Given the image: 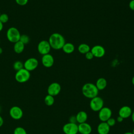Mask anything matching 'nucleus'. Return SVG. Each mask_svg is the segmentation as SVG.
Masks as SVG:
<instances>
[{
  "instance_id": "f257e3e1",
  "label": "nucleus",
  "mask_w": 134,
  "mask_h": 134,
  "mask_svg": "<svg viewBox=\"0 0 134 134\" xmlns=\"http://www.w3.org/2000/svg\"><path fill=\"white\" fill-rule=\"evenodd\" d=\"M48 42L51 48L55 50H60L62 48L65 43V38L59 33H53L49 38Z\"/></svg>"
},
{
  "instance_id": "f03ea898",
  "label": "nucleus",
  "mask_w": 134,
  "mask_h": 134,
  "mask_svg": "<svg viewBox=\"0 0 134 134\" xmlns=\"http://www.w3.org/2000/svg\"><path fill=\"white\" fill-rule=\"evenodd\" d=\"M82 92L85 97L92 99L98 95V90L95 84L92 83H87L82 86Z\"/></svg>"
},
{
  "instance_id": "7ed1b4c3",
  "label": "nucleus",
  "mask_w": 134,
  "mask_h": 134,
  "mask_svg": "<svg viewBox=\"0 0 134 134\" xmlns=\"http://www.w3.org/2000/svg\"><path fill=\"white\" fill-rule=\"evenodd\" d=\"M20 34L19 30L15 27H11L8 29L6 32V37L8 41L12 43H16L19 41Z\"/></svg>"
},
{
  "instance_id": "20e7f679",
  "label": "nucleus",
  "mask_w": 134,
  "mask_h": 134,
  "mask_svg": "<svg viewBox=\"0 0 134 134\" xmlns=\"http://www.w3.org/2000/svg\"><path fill=\"white\" fill-rule=\"evenodd\" d=\"M30 77V72L25 68L16 71L15 75L16 81L19 83H25L27 82Z\"/></svg>"
},
{
  "instance_id": "39448f33",
  "label": "nucleus",
  "mask_w": 134,
  "mask_h": 134,
  "mask_svg": "<svg viewBox=\"0 0 134 134\" xmlns=\"http://www.w3.org/2000/svg\"><path fill=\"white\" fill-rule=\"evenodd\" d=\"M103 99L98 96L92 98L90 103L91 109L94 111H99L103 107Z\"/></svg>"
},
{
  "instance_id": "423d86ee",
  "label": "nucleus",
  "mask_w": 134,
  "mask_h": 134,
  "mask_svg": "<svg viewBox=\"0 0 134 134\" xmlns=\"http://www.w3.org/2000/svg\"><path fill=\"white\" fill-rule=\"evenodd\" d=\"M65 134H77L78 132V125L76 123L68 122L64 125L62 128Z\"/></svg>"
},
{
  "instance_id": "0eeeda50",
  "label": "nucleus",
  "mask_w": 134,
  "mask_h": 134,
  "mask_svg": "<svg viewBox=\"0 0 134 134\" xmlns=\"http://www.w3.org/2000/svg\"><path fill=\"white\" fill-rule=\"evenodd\" d=\"M51 48V46L48 41L44 40L40 41L37 46V49L39 53L42 55L49 53Z\"/></svg>"
},
{
  "instance_id": "6e6552de",
  "label": "nucleus",
  "mask_w": 134,
  "mask_h": 134,
  "mask_svg": "<svg viewBox=\"0 0 134 134\" xmlns=\"http://www.w3.org/2000/svg\"><path fill=\"white\" fill-rule=\"evenodd\" d=\"M112 111L107 107H103L98 113V118L102 122H106L109 118L111 117Z\"/></svg>"
},
{
  "instance_id": "1a4fd4ad",
  "label": "nucleus",
  "mask_w": 134,
  "mask_h": 134,
  "mask_svg": "<svg viewBox=\"0 0 134 134\" xmlns=\"http://www.w3.org/2000/svg\"><path fill=\"white\" fill-rule=\"evenodd\" d=\"M38 61L35 58H30L26 60L24 63V68L28 71H32L35 70L38 66Z\"/></svg>"
},
{
  "instance_id": "9d476101",
  "label": "nucleus",
  "mask_w": 134,
  "mask_h": 134,
  "mask_svg": "<svg viewBox=\"0 0 134 134\" xmlns=\"http://www.w3.org/2000/svg\"><path fill=\"white\" fill-rule=\"evenodd\" d=\"M9 115L12 118L15 120H19L21 119L23 116V111L20 107L14 106L9 109Z\"/></svg>"
},
{
  "instance_id": "9b49d317",
  "label": "nucleus",
  "mask_w": 134,
  "mask_h": 134,
  "mask_svg": "<svg viewBox=\"0 0 134 134\" xmlns=\"http://www.w3.org/2000/svg\"><path fill=\"white\" fill-rule=\"evenodd\" d=\"M61 89V87L60 84L57 82H53L51 83L48 87V94L54 97L60 93Z\"/></svg>"
},
{
  "instance_id": "f8f14e48",
  "label": "nucleus",
  "mask_w": 134,
  "mask_h": 134,
  "mask_svg": "<svg viewBox=\"0 0 134 134\" xmlns=\"http://www.w3.org/2000/svg\"><path fill=\"white\" fill-rule=\"evenodd\" d=\"M91 51L93 53L94 57L102 58L105 54V50L104 48L100 45H95L92 48Z\"/></svg>"
},
{
  "instance_id": "ddd939ff",
  "label": "nucleus",
  "mask_w": 134,
  "mask_h": 134,
  "mask_svg": "<svg viewBox=\"0 0 134 134\" xmlns=\"http://www.w3.org/2000/svg\"><path fill=\"white\" fill-rule=\"evenodd\" d=\"M54 58L53 56L48 53L43 55L41 58V62L42 65L46 68H50L54 64Z\"/></svg>"
},
{
  "instance_id": "4468645a",
  "label": "nucleus",
  "mask_w": 134,
  "mask_h": 134,
  "mask_svg": "<svg viewBox=\"0 0 134 134\" xmlns=\"http://www.w3.org/2000/svg\"><path fill=\"white\" fill-rule=\"evenodd\" d=\"M92 130L91 126L86 122L78 125V132L80 134H90Z\"/></svg>"
},
{
  "instance_id": "2eb2a0df",
  "label": "nucleus",
  "mask_w": 134,
  "mask_h": 134,
  "mask_svg": "<svg viewBox=\"0 0 134 134\" xmlns=\"http://www.w3.org/2000/svg\"><path fill=\"white\" fill-rule=\"evenodd\" d=\"M132 113V110L129 106H124L119 109L118 114L119 116L125 119L131 116Z\"/></svg>"
},
{
  "instance_id": "dca6fc26",
  "label": "nucleus",
  "mask_w": 134,
  "mask_h": 134,
  "mask_svg": "<svg viewBox=\"0 0 134 134\" xmlns=\"http://www.w3.org/2000/svg\"><path fill=\"white\" fill-rule=\"evenodd\" d=\"M98 134H108L110 130V127L106 122H101L97 128Z\"/></svg>"
},
{
  "instance_id": "f3484780",
  "label": "nucleus",
  "mask_w": 134,
  "mask_h": 134,
  "mask_svg": "<svg viewBox=\"0 0 134 134\" xmlns=\"http://www.w3.org/2000/svg\"><path fill=\"white\" fill-rule=\"evenodd\" d=\"M75 117L76 122H77L79 124L85 122L87 119V114L84 111H79Z\"/></svg>"
},
{
  "instance_id": "a211bd4d",
  "label": "nucleus",
  "mask_w": 134,
  "mask_h": 134,
  "mask_svg": "<svg viewBox=\"0 0 134 134\" xmlns=\"http://www.w3.org/2000/svg\"><path fill=\"white\" fill-rule=\"evenodd\" d=\"M107 81L105 78L100 77L96 81L95 85L99 91L105 89L107 86Z\"/></svg>"
},
{
  "instance_id": "6ab92c4d",
  "label": "nucleus",
  "mask_w": 134,
  "mask_h": 134,
  "mask_svg": "<svg viewBox=\"0 0 134 134\" xmlns=\"http://www.w3.org/2000/svg\"><path fill=\"white\" fill-rule=\"evenodd\" d=\"M62 49L64 53L67 54H71L74 52L75 50V47L72 43L67 42L65 43Z\"/></svg>"
},
{
  "instance_id": "aec40b11",
  "label": "nucleus",
  "mask_w": 134,
  "mask_h": 134,
  "mask_svg": "<svg viewBox=\"0 0 134 134\" xmlns=\"http://www.w3.org/2000/svg\"><path fill=\"white\" fill-rule=\"evenodd\" d=\"M25 49V44L20 41H17L14 43V51L18 54L21 53L23 52Z\"/></svg>"
},
{
  "instance_id": "412c9836",
  "label": "nucleus",
  "mask_w": 134,
  "mask_h": 134,
  "mask_svg": "<svg viewBox=\"0 0 134 134\" xmlns=\"http://www.w3.org/2000/svg\"><path fill=\"white\" fill-rule=\"evenodd\" d=\"M78 50L80 53L85 54L91 50L90 46L86 43H81L78 47Z\"/></svg>"
},
{
  "instance_id": "4be33fe9",
  "label": "nucleus",
  "mask_w": 134,
  "mask_h": 134,
  "mask_svg": "<svg viewBox=\"0 0 134 134\" xmlns=\"http://www.w3.org/2000/svg\"><path fill=\"white\" fill-rule=\"evenodd\" d=\"M44 102L45 104L47 106H52L54 104V97L51 96V95H50L48 94L44 97Z\"/></svg>"
},
{
  "instance_id": "5701e85b",
  "label": "nucleus",
  "mask_w": 134,
  "mask_h": 134,
  "mask_svg": "<svg viewBox=\"0 0 134 134\" xmlns=\"http://www.w3.org/2000/svg\"><path fill=\"white\" fill-rule=\"evenodd\" d=\"M13 68L16 71H19V70H21V69L24 68V64L22 62H21L20 61H16L13 64Z\"/></svg>"
},
{
  "instance_id": "b1692460",
  "label": "nucleus",
  "mask_w": 134,
  "mask_h": 134,
  "mask_svg": "<svg viewBox=\"0 0 134 134\" xmlns=\"http://www.w3.org/2000/svg\"><path fill=\"white\" fill-rule=\"evenodd\" d=\"M19 41H21V42H23L25 45V44L28 43L30 41V38L27 35L23 34L20 36Z\"/></svg>"
},
{
  "instance_id": "393cba45",
  "label": "nucleus",
  "mask_w": 134,
  "mask_h": 134,
  "mask_svg": "<svg viewBox=\"0 0 134 134\" xmlns=\"http://www.w3.org/2000/svg\"><path fill=\"white\" fill-rule=\"evenodd\" d=\"M14 134H27L26 130L21 127H17L14 130Z\"/></svg>"
},
{
  "instance_id": "a878e982",
  "label": "nucleus",
  "mask_w": 134,
  "mask_h": 134,
  "mask_svg": "<svg viewBox=\"0 0 134 134\" xmlns=\"http://www.w3.org/2000/svg\"><path fill=\"white\" fill-rule=\"evenodd\" d=\"M9 19V17L7 14L3 13V14H1L0 15V21L3 23V24H5L6 23H7Z\"/></svg>"
},
{
  "instance_id": "bb28decb",
  "label": "nucleus",
  "mask_w": 134,
  "mask_h": 134,
  "mask_svg": "<svg viewBox=\"0 0 134 134\" xmlns=\"http://www.w3.org/2000/svg\"><path fill=\"white\" fill-rule=\"evenodd\" d=\"M106 122L108 125V126L110 127L114 126L115 125V124H116V120L114 118L110 117Z\"/></svg>"
},
{
  "instance_id": "cd10ccee",
  "label": "nucleus",
  "mask_w": 134,
  "mask_h": 134,
  "mask_svg": "<svg viewBox=\"0 0 134 134\" xmlns=\"http://www.w3.org/2000/svg\"><path fill=\"white\" fill-rule=\"evenodd\" d=\"M15 2L19 5L24 6L27 4L28 0H15Z\"/></svg>"
},
{
  "instance_id": "c85d7f7f",
  "label": "nucleus",
  "mask_w": 134,
  "mask_h": 134,
  "mask_svg": "<svg viewBox=\"0 0 134 134\" xmlns=\"http://www.w3.org/2000/svg\"><path fill=\"white\" fill-rule=\"evenodd\" d=\"M85 58L87 60H92L94 57L93 54V53H92V52L91 51V50L87 52L85 54Z\"/></svg>"
},
{
  "instance_id": "c756f323",
  "label": "nucleus",
  "mask_w": 134,
  "mask_h": 134,
  "mask_svg": "<svg viewBox=\"0 0 134 134\" xmlns=\"http://www.w3.org/2000/svg\"><path fill=\"white\" fill-rule=\"evenodd\" d=\"M129 7L130 9L134 11V0H131L129 3Z\"/></svg>"
},
{
  "instance_id": "7c9ffc66",
  "label": "nucleus",
  "mask_w": 134,
  "mask_h": 134,
  "mask_svg": "<svg viewBox=\"0 0 134 134\" xmlns=\"http://www.w3.org/2000/svg\"><path fill=\"white\" fill-rule=\"evenodd\" d=\"M70 122H73V123H76V117L75 116H72L70 118Z\"/></svg>"
},
{
  "instance_id": "2f4dec72",
  "label": "nucleus",
  "mask_w": 134,
  "mask_h": 134,
  "mask_svg": "<svg viewBox=\"0 0 134 134\" xmlns=\"http://www.w3.org/2000/svg\"><path fill=\"white\" fill-rule=\"evenodd\" d=\"M123 120H124V119L121 117H120V116H118L117 117V121H118V122H122V121H123Z\"/></svg>"
},
{
  "instance_id": "473e14b6",
  "label": "nucleus",
  "mask_w": 134,
  "mask_h": 134,
  "mask_svg": "<svg viewBox=\"0 0 134 134\" xmlns=\"http://www.w3.org/2000/svg\"><path fill=\"white\" fill-rule=\"evenodd\" d=\"M3 124H4V120H3V118L0 115V127L3 126Z\"/></svg>"
},
{
  "instance_id": "72a5a7b5",
  "label": "nucleus",
  "mask_w": 134,
  "mask_h": 134,
  "mask_svg": "<svg viewBox=\"0 0 134 134\" xmlns=\"http://www.w3.org/2000/svg\"><path fill=\"white\" fill-rule=\"evenodd\" d=\"M3 28V24L0 21V31L2 30Z\"/></svg>"
},
{
  "instance_id": "f704fd0d",
  "label": "nucleus",
  "mask_w": 134,
  "mask_h": 134,
  "mask_svg": "<svg viewBox=\"0 0 134 134\" xmlns=\"http://www.w3.org/2000/svg\"><path fill=\"white\" fill-rule=\"evenodd\" d=\"M131 116L132 120V121H133V123H134V111H133V112L132 113Z\"/></svg>"
},
{
  "instance_id": "c9c22d12",
  "label": "nucleus",
  "mask_w": 134,
  "mask_h": 134,
  "mask_svg": "<svg viewBox=\"0 0 134 134\" xmlns=\"http://www.w3.org/2000/svg\"><path fill=\"white\" fill-rule=\"evenodd\" d=\"M124 134H133L132 132H126L125 133H124Z\"/></svg>"
},
{
  "instance_id": "e433bc0d",
  "label": "nucleus",
  "mask_w": 134,
  "mask_h": 134,
  "mask_svg": "<svg viewBox=\"0 0 134 134\" xmlns=\"http://www.w3.org/2000/svg\"><path fill=\"white\" fill-rule=\"evenodd\" d=\"M132 84L134 85V76L132 77Z\"/></svg>"
},
{
  "instance_id": "4c0bfd02",
  "label": "nucleus",
  "mask_w": 134,
  "mask_h": 134,
  "mask_svg": "<svg viewBox=\"0 0 134 134\" xmlns=\"http://www.w3.org/2000/svg\"><path fill=\"white\" fill-rule=\"evenodd\" d=\"M2 52H3V49H2V48L0 47V54H2Z\"/></svg>"
},
{
  "instance_id": "58836bf2",
  "label": "nucleus",
  "mask_w": 134,
  "mask_h": 134,
  "mask_svg": "<svg viewBox=\"0 0 134 134\" xmlns=\"http://www.w3.org/2000/svg\"><path fill=\"white\" fill-rule=\"evenodd\" d=\"M132 133H133V134H134V128L133 129V130H132Z\"/></svg>"
},
{
  "instance_id": "ea45409f",
  "label": "nucleus",
  "mask_w": 134,
  "mask_h": 134,
  "mask_svg": "<svg viewBox=\"0 0 134 134\" xmlns=\"http://www.w3.org/2000/svg\"><path fill=\"white\" fill-rule=\"evenodd\" d=\"M1 107L0 106V113H1Z\"/></svg>"
},
{
  "instance_id": "a19ab883",
  "label": "nucleus",
  "mask_w": 134,
  "mask_h": 134,
  "mask_svg": "<svg viewBox=\"0 0 134 134\" xmlns=\"http://www.w3.org/2000/svg\"><path fill=\"white\" fill-rule=\"evenodd\" d=\"M1 12H0V15H1Z\"/></svg>"
},
{
  "instance_id": "79ce46f5",
  "label": "nucleus",
  "mask_w": 134,
  "mask_h": 134,
  "mask_svg": "<svg viewBox=\"0 0 134 134\" xmlns=\"http://www.w3.org/2000/svg\"><path fill=\"white\" fill-rule=\"evenodd\" d=\"M77 134H80V133H77Z\"/></svg>"
},
{
  "instance_id": "37998d69",
  "label": "nucleus",
  "mask_w": 134,
  "mask_h": 134,
  "mask_svg": "<svg viewBox=\"0 0 134 134\" xmlns=\"http://www.w3.org/2000/svg\"><path fill=\"white\" fill-rule=\"evenodd\" d=\"M0 43H1V40H0Z\"/></svg>"
}]
</instances>
